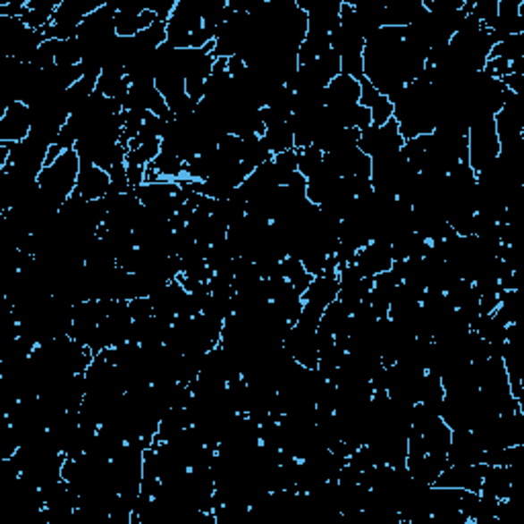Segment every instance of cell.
<instances>
[{
	"label": "cell",
	"instance_id": "1",
	"mask_svg": "<svg viewBox=\"0 0 524 524\" xmlns=\"http://www.w3.org/2000/svg\"><path fill=\"white\" fill-rule=\"evenodd\" d=\"M78 174H80V156L76 154V150L62 152L52 165L44 166L38 176L41 195L46 197L52 207L60 209L74 195Z\"/></svg>",
	"mask_w": 524,
	"mask_h": 524
},
{
	"label": "cell",
	"instance_id": "2",
	"mask_svg": "<svg viewBox=\"0 0 524 524\" xmlns=\"http://www.w3.org/2000/svg\"><path fill=\"white\" fill-rule=\"evenodd\" d=\"M500 156V139L492 115H479L467 131V165L473 173H481Z\"/></svg>",
	"mask_w": 524,
	"mask_h": 524
},
{
	"label": "cell",
	"instance_id": "3",
	"mask_svg": "<svg viewBox=\"0 0 524 524\" xmlns=\"http://www.w3.org/2000/svg\"><path fill=\"white\" fill-rule=\"evenodd\" d=\"M406 139L401 138L400 127L395 119H389L385 125H371L365 131H360L359 150L365 152L369 158H381L400 152Z\"/></svg>",
	"mask_w": 524,
	"mask_h": 524
},
{
	"label": "cell",
	"instance_id": "4",
	"mask_svg": "<svg viewBox=\"0 0 524 524\" xmlns=\"http://www.w3.org/2000/svg\"><path fill=\"white\" fill-rule=\"evenodd\" d=\"M283 349L292 357L297 365L306 369H317V359H320V342H317V330L295 322L289 328Z\"/></svg>",
	"mask_w": 524,
	"mask_h": 524
},
{
	"label": "cell",
	"instance_id": "5",
	"mask_svg": "<svg viewBox=\"0 0 524 524\" xmlns=\"http://www.w3.org/2000/svg\"><path fill=\"white\" fill-rule=\"evenodd\" d=\"M31 123L30 105L21 101L9 103L0 117V144H17L27 139L31 133Z\"/></svg>",
	"mask_w": 524,
	"mask_h": 524
},
{
	"label": "cell",
	"instance_id": "6",
	"mask_svg": "<svg viewBox=\"0 0 524 524\" xmlns=\"http://www.w3.org/2000/svg\"><path fill=\"white\" fill-rule=\"evenodd\" d=\"M355 265L365 277H377V275L389 271L393 266L392 244L385 240H371L363 250H359L352 258Z\"/></svg>",
	"mask_w": 524,
	"mask_h": 524
},
{
	"label": "cell",
	"instance_id": "7",
	"mask_svg": "<svg viewBox=\"0 0 524 524\" xmlns=\"http://www.w3.org/2000/svg\"><path fill=\"white\" fill-rule=\"evenodd\" d=\"M487 469L486 463H476V465H449L435 486L438 487H455V490H465V492H479L481 484H484V473Z\"/></svg>",
	"mask_w": 524,
	"mask_h": 524
},
{
	"label": "cell",
	"instance_id": "8",
	"mask_svg": "<svg viewBox=\"0 0 524 524\" xmlns=\"http://www.w3.org/2000/svg\"><path fill=\"white\" fill-rule=\"evenodd\" d=\"M109 187L111 176L107 170L80 160V174H78L74 195H78L84 201H97L109 195Z\"/></svg>",
	"mask_w": 524,
	"mask_h": 524
},
{
	"label": "cell",
	"instance_id": "9",
	"mask_svg": "<svg viewBox=\"0 0 524 524\" xmlns=\"http://www.w3.org/2000/svg\"><path fill=\"white\" fill-rule=\"evenodd\" d=\"M447 461L449 465H476L484 461V449L471 430H452Z\"/></svg>",
	"mask_w": 524,
	"mask_h": 524
},
{
	"label": "cell",
	"instance_id": "10",
	"mask_svg": "<svg viewBox=\"0 0 524 524\" xmlns=\"http://www.w3.org/2000/svg\"><path fill=\"white\" fill-rule=\"evenodd\" d=\"M516 486V467H492L487 465L484 473V484H481V494L492 495L495 500L514 498Z\"/></svg>",
	"mask_w": 524,
	"mask_h": 524
},
{
	"label": "cell",
	"instance_id": "11",
	"mask_svg": "<svg viewBox=\"0 0 524 524\" xmlns=\"http://www.w3.org/2000/svg\"><path fill=\"white\" fill-rule=\"evenodd\" d=\"M338 293H340V277H338V271H332V273L317 275V277L311 279L306 293L301 295V300L303 303H311V306L325 309L330 303H334L338 300Z\"/></svg>",
	"mask_w": 524,
	"mask_h": 524
},
{
	"label": "cell",
	"instance_id": "12",
	"mask_svg": "<svg viewBox=\"0 0 524 524\" xmlns=\"http://www.w3.org/2000/svg\"><path fill=\"white\" fill-rule=\"evenodd\" d=\"M427 13L422 0H401V3L385 4L384 27H410L427 17Z\"/></svg>",
	"mask_w": 524,
	"mask_h": 524
},
{
	"label": "cell",
	"instance_id": "13",
	"mask_svg": "<svg viewBox=\"0 0 524 524\" xmlns=\"http://www.w3.org/2000/svg\"><path fill=\"white\" fill-rule=\"evenodd\" d=\"M58 4L60 3H49V0H31V3L25 4L21 21H23L30 30L44 31L47 25H52Z\"/></svg>",
	"mask_w": 524,
	"mask_h": 524
},
{
	"label": "cell",
	"instance_id": "14",
	"mask_svg": "<svg viewBox=\"0 0 524 524\" xmlns=\"http://www.w3.org/2000/svg\"><path fill=\"white\" fill-rule=\"evenodd\" d=\"M262 141H265L268 152L273 156L295 150V138L292 127H289L287 122L283 123H271L265 125V133H262Z\"/></svg>",
	"mask_w": 524,
	"mask_h": 524
},
{
	"label": "cell",
	"instance_id": "15",
	"mask_svg": "<svg viewBox=\"0 0 524 524\" xmlns=\"http://www.w3.org/2000/svg\"><path fill=\"white\" fill-rule=\"evenodd\" d=\"M273 158V154L268 152V148L262 136H248L242 138V148H240V162H244L246 166L258 168Z\"/></svg>",
	"mask_w": 524,
	"mask_h": 524
},
{
	"label": "cell",
	"instance_id": "16",
	"mask_svg": "<svg viewBox=\"0 0 524 524\" xmlns=\"http://www.w3.org/2000/svg\"><path fill=\"white\" fill-rule=\"evenodd\" d=\"M279 275L283 279H287L289 283H292V287L295 289L297 293L300 295H303L306 293V289L309 287V283H311V275L306 271V266H303V262L301 260H297V258H292V257H287V258H283L281 260V266H279Z\"/></svg>",
	"mask_w": 524,
	"mask_h": 524
},
{
	"label": "cell",
	"instance_id": "17",
	"mask_svg": "<svg viewBox=\"0 0 524 524\" xmlns=\"http://www.w3.org/2000/svg\"><path fill=\"white\" fill-rule=\"evenodd\" d=\"M490 58H504L510 63L516 60H522L524 58V33L512 35V38H508L504 41H498L492 49Z\"/></svg>",
	"mask_w": 524,
	"mask_h": 524
},
{
	"label": "cell",
	"instance_id": "18",
	"mask_svg": "<svg viewBox=\"0 0 524 524\" xmlns=\"http://www.w3.org/2000/svg\"><path fill=\"white\" fill-rule=\"evenodd\" d=\"M322 166H324V154L317 150L316 146L301 148L300 160H297V170H300V173L306 176V179L314 176Z\"/></svg>",
	"mask_w": 524,
	"mask_h": 524
},
{
	"label": "cell",
	"instance_id": "19",
	"mask_svg": "<svg viewBox=\"0 0 524 524\" xmlns=\"http://www.w3.org/2000/svg\"><path fill=\"white\" fill-rule=\"evenodd\" d=\"M55 63H58V66H78V63H82V47L78 44L76 38L58 41V47H55Z\"/></svg>",
	"mask_w": 524,
	"mask_h": 524
},
{
	"label": "cell",
	"instance_id": "20",
	"mask_svg": "<svg viewBox=\"0 0 524 524\" xmlns=\"http://www.w3.org/2000/svg\"><path fill=\"white\" fill-rule=\"evenodd\" d=\"M369 111H371L373 125H385L389 119H393V103L384 95H381L379 101L375 103Z\"/></svg>",
	"mask_w": 524,
	"mask_h": 524
}]
</instances>
